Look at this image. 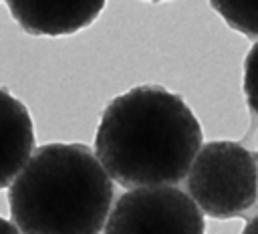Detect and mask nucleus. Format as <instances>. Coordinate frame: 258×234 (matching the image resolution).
<instances>
[{"mask_svg":"<svg viewBox=\"0 0 258 234\" xmlns=\"http://www.w3.org/2000/svg\"><path fill=\"white\" fill-rule=\"evenodd\" d=\"M204 141L187 103L161 85H137L113 97L95 133V153L123 188L181 182Z\"/></svg>","mask_w":258,"mask_h":234,"instance_id":"1","label":"nucleus"},{"mask_svg":"<svg viewBox=\"0 0 258 234\" xmlns=\"http://www.w3.org/2000/svg\"><path fill=\"white\" fill-rule=\"evenodd\" d=\"M113 180L83 143L40 145L8 186L10 218L22 234H99Z\"/></svg>","mask_w":258,"mask_h":234,"instance_id":"2","label":"nucleus"},{"mask_svg":"<svg viewBox=\"0 0 258 234\" xmlns=\"http://www.w3.org/2000/svg\"><path fill=\"white\" fill-rule=\"evenodd\" d=\"M185 188L206 216H242L258 204V151L228 139L210 141L194 157Z\"/></svg>","mask_w":258,"mask_h":234,"instance_id":"3","label":"nucleus"},{"mask_svg":"<svg viewBox=\"0 0 258 234\" xmlns=\"http://www.w3.org/2000/svg\"><path fill=\"white\" fill-rule=\"evenodd\" d=\"M105 234H206L204 212L175 186L125 192L105 222Z\"/></svg>","mask_w":258,"mask_h":234,"instance_id":"4","label":"nucleus"},{"mask_svg":"<svg viewBox=\"0 0 258 234\" xmlns=\"http://www.w3.org/2000/svg\"><path fill=\"white\" fill-rule=\"evenodd\" d=\"M12 18L32 36H69L93 24L107 0H4Z\"/></svg>","mask_w":258,"mask_h":234,"instance_id":"5","label":"nucleus"},{"mask_svg":"<svg viewBox=\"0 0 258 234\" xmlns=\"http://www.w3.org/2000/svg\"><path fill=\"white\" fill-rule=\"evenodd\" d=\"M34 149V125L22 101L0 89V190L20 173Z\"/></svg>","mask_w":258,"mask_h":234,"instance_id":"6","label":"nucleus"},{"mask_svg":"<svg viewBox=\"0 0 258 234\" xmlns=\"http://www.w3.org/2000/svg\"><path fill=\"white\" fill-rule=\"evenodd\" d=\"M226 24L250 38H258V0H210Z\"/></svg>","mask_w":258,"mask_h":234,"instance_id":"7","label":"nucleus"},{"mask_svg":"<svg viewBox=\"0 0 258 234\" xmlns=\"http://www.w3.org/2000/svg\"><path fill=\"white\" fill-rule=\"evenodd\" d=\"M244 95L250 111L258 117V42L244 58Z\"/></svg>","mask_w":258,"mask_h":234,"instance_id":"8","label":"nucleus"},{"mask_svg":"<svg viewBox=\"0 0 258 234\" xmlns=\"http://www.w3.org/2000/svg\"><path fill=\"white\" fill-rule=\"evenodd\" d=\"M0 234H22L14 222H8L6 218L0 216Z\"/></svg>","mask_w":258,"mask_h":234,"instance_id":"9","label":"nucleus"},{"mask_svg":"<svg viewBox=\"0 0 258 234\" xmlns=\"http://www.w3.org/2000/svg\"><path fill=\"white\" fill-rule=\"evenodd\" d=\"M242 234H258V214L246 222V226H244Z\"/></svg>","mask_w":258,"mask_h":234,"instance_id":"10","label":"nucleus"},{"mask_svg":"<svg viewBox=\"0 0 258 234\" xmlns=\"http://www.w3.org/2000/svg\"><path fill=\"white\" fill-rule=\"evenodd\" d=\"M149 2H161V0H149Z\"/></svg>","mask_w":258,"mask_h":234,"instance_id":"11","label":"nucleus"}]
</instances>
